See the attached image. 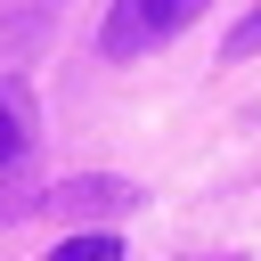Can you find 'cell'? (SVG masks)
I'll use <instances>...</instances> for the list:
<instances>
[{
  "label": "cell",
  "instance_id": "1",
  "mask_svg": "<svg viewBox=\"0 0 261 261\" xmlns=\"http://www.w3.org/2000/svg\"><path fill=\"white\" fill-rule=\"evenodd\" d=\"M196 8H204V0H114L106 24H98V49H106V57H147V49H163Z\"/></svg>",
  "mask_w": 261,
  "mask_h": 261
},
{
  "label": "cell",
  "instance_id": "2",
  "mask_svg": "<svg viewBox=\"0 0 261 261\" xmlns=\"http://www.w3.org/2000/svg\"><path fill=\"white\" fill-rule=\"evenodd\" d=\"M33 147H41L33 82H24V73H0V212H8V188L33 171Z\"/></svg>",
  "mask_w": 261,
  "mask_h": 261
},
{
  "label": "cell",
  "instance_id": "3",
  "mask_svg": "<svg viewBox=\"0 0 261 261\" xmlns=\"http://www.w3.org/2000/svg\"><path fill=\"white\" fill-rule=\"evenodd\" d=\"M41 204L73 228V220H114V212H130V204H139V188H130V179H106V171H82V179H57Z\"/></svg>",
  "mask_w": 261,
  "mask_h": 261
},
{
  "label": "cell",
  "instance_id": "4",
  "mask_svg": "<svg viewBox=\"0 0 261 261\" xmlns=\"http://www.w3.org/2000/svg\"><path fill=\"white\" fill-rule=\"evenodd\" d=\"M41 261H122V237H114V228H90V237H73V228H65V245H57V253H41Z\"/></svg>",
  "mask_w": 261,
  "mask_h": 261
},
{
  "label": "cell",
  "instance_id": "5",
  "mask_svg": "<svg viewBox=\"0 0 261 261\" xmlns=\"http://www.w3.org/2000/svg\"><path fill=\"white\" fill-rule=\"evenodd\" d=\"M253 49H261V8H253V16H245V24L228 33V41H220V57L237 65V57H253Z\"/></svg>",
  "mask_w": 261,
  "mask_h": 261
},
{
  "label": "cell",
  "instance_id": "6",
  "mask_svg": "<svg viewBox=\"0 0 261 261\" xmlns=\"http://www.w3.org/2000/svg\"><path fill=\"white\" fill-rule=\"evenodd\" d=\"M212 261H237V253H212Z\"/></svg>",
  "mask_w": 261,
  "mask_h": 261
}]
</instances>
